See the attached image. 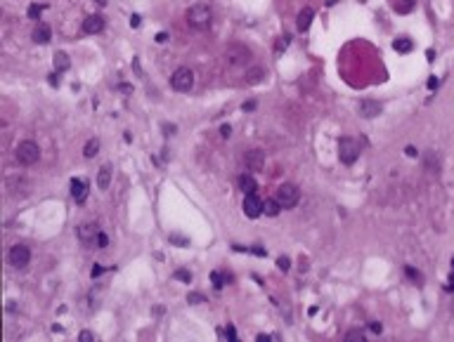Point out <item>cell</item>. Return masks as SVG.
I'll list each match as a JSON object with an SVG mask.
<instances>
[{"label":"cell","mask_w":454,"mask_h":342,"mask_svg":"<svg viewBox=\"0 0 454 342\" xmlns=\"http://www.w3.org/2000/svg\"><path fill=\"white\" fill-rule=\"evenodd\" d=\"M185 19H187L189 29H194V31H204V29H208V26H211L213 12H211V8H208V5L199 3V5H192V8L187 10Z\"/></svg>","instance_id":"obj_1"},{"label":"cell","mask_w":454,"mask_h":342,"mask_svg":"<svg viewBox=\"0 0 454 342\" xmlns=\"http://www.w3.org/2000/svg\"><path fill=\"white\" fill-rule=\"evenodd\" d=\"M357 156H360V144L350 137H341L338 140V158H341V163L345 165H352L357 161Z\"/></svg>","instance_id":"obj_2"},{"label":"cell","mask_w":454,"mask_h":342,"mask_svg":"<svg viewBox=\"0 0 454 342\" xmlns=\"http://www.w3.org/2000/svg\"><path fill=\"white\" fill-rule=\"evenodd\" d=\"M38 158H40V149L36 142L31 140H26L22 142L19 147H17V161L22 165H33V163H38Z\"/></svg>","instance_id":"obj_3"},{"label":"cell","mask_w":454,"mask_h":342,"mask_svg":"<svg viewBox=\"0 0 454 342\" xmlns=\"http://www.w3.org/2000/svg\"><path fill=\"white\" fill-rule=\"evenodd\" d=\"M192 85H194V73H192V69L180 66L178 71H173V78H171V87H173V90H178V92H187V90H192Z\"/></svg>","instance_id":"obj_4"},{"label":"cell","mask_w":454,"mask_h":342,"mask_svg":"<svg viewBox=\"0 0 454 342\" xmlns=\"http://www.w3.org/2000/svg\"><path fill=\"white\" fill-rule=\"evenodd\" d=\"M29 260H31V250L26 248V246H22V243H17V246H12L8 253V262L15 269H24V267L29 265Z\"/></svg>","instance_id":"obj_5"},{"label":"cell","mask_w":454,"mask_h":342,"mask_svg":"<svg viewBox=\"0 0 454 342\" xmlns=\"http://www.w3.org/2000/svg\"><path fill=\"white\" fill-rule=\"evenodd\" d=\"M300 198V191H298L296 184H282V187L277 189V201L282 208H293Z\"/></svg>","instance_id":"obj_6"},{"label":"cell","mask_w":454,"mask_h":342,"mask_svg":"<svg viewBox=\"0 0 454 342\" xmlns=\"http://www.w3.org/2000/svg\"><path fill=\"white\" fill-rule=\"evenodd\" d=\"M263 203L265 201H260L256 194H249L246 198H244V212H246V217H260L263 215Z\"/></svg>","instance_id":"obj_7"},{"label":"cell","mask_w":454,"mask_h":342,"mask_svg":"<svg viewBox=\"0 0 454 342\" xmlns=\"http://www.w3.org/2000/svg\"><path fill=\"white\" fill-rule=\"evenodd\" d=\"M244 163H246V168H249L251 172H258V170H263V165H265V154H263L260 149L246 151V156H244Z\"/></svg>","instance_id":"obj_8"},{"label":"cell","mask_w":454,"mask_h":342,"mask_svg":"<svg viewBox=\"0 0 454 342\" xmlns=\"http://www.w3.org/2000/svg\"><path fill=\"white\" fill-rule=\"evenodd\" d=\"M225 57H227V62L230 64H244L246 59H251V52L242 45H232V47H227Z\"/></svg>","instance_id":"obj_9"},{"label":"cell","mask_w":454,"mask_h":342,"mask_svg":"<svg viewBox=\"0 0 454 342\" xmlns=\"http://www.w3.org/2000/svg\"><path fill=\"white\" fill-rule=\"evenodd\" d=\"M381 111H384L381 101H376V99H362L360 101L362 118H376V116H381Z\"/></svg>","instance_id":"obj_10"},{"label":"cell","mask_w":454,"mask_h":342,"mask_svg":"<svg viewBox=\"0 0 454 342\" xmlns=\"http://www.w3.org/2000/svg\"><path fill=\"white\" fill-rule=\"evenodd\" d=\"M97 236H100V226L97 224H83V226H79V241L81 243H93V241H97Z\"/></svg>","instance_id":"obj_11"},{"label":"cell","mask_w":454,"mask_h":342,"mask_svg":"<svg viewBox=\"0 0 454 342\" xmlns=\"http://www.w3.org/2000/svg\"><path fill=\"white\" fill-rule=\"evenodd\" d=\"M102 29H104V17H100V15H90L86 22H83V31L90 33V36L100 33Z\"/></svg>","instance_id":"obj_12"},{"label":"cell","mask_w":454,"mask_h":342,"mask_svg":"<svg viewBox=\"0 0 454 342\" xmlns=\"http://www.w3.org/2000/svg\"><path fill=\"white\" fill-rule=\"evenodd\" d=\"M71 196H73L79 203L86 201V196H88V182L86 179H71Z\"/></svg>","instance_id":"obj_13"},{"label":"cell","mask_w":454,"mask_h":342,"mask_svg":"<svg viewBox=\"0 0 454 342\" xmlns=\"http://www.w3.org/2000/svg\"><path fill=\"white\" fill-rule=\"evenodd\" d=\"M313 17H315V10L313 8H303L298 12V19H296V26L298 31H308L310 24H313Z\"/></svg>","instance_id":"obj_14"},{"label":"cell","mask_w":454,"mask_h":342,"mask_svg":"<svg viewBox=\"0 0 454 342\" xmlns=\"http://www.w3.org/2000/svg\"><path fill=\"white\" fill-rule=\"evenodd\" d=\"M50 38H52V31H50L47 24H38V26L33 29V40H36V43L45 45V43H50Z\"/></svg>","instance_id":"obj_15"},{"label":"cell","mask_w":454,"mask_h":342,"mask_svg":"<svg viewBox=\"0 0 454 342\" xmlns=\"http://www.w3.org/2000/svg\"><path fill=\"white\" fill-rule=\"evenodd\" d=\"M265 76L267 73L263 66H253V69H249V73H246V83H249V85H258V83H263Z\"/></svg>","instance_id":"obj_16"},{"label":"cell","mask_w":454,"mask_h":342,"mask_svg":"<svg viewBox=\"0 0 454 342\" xmlns=\"http://www.w3.org/2000/svg\"><path fill=\"white\" fill-rule=\"evenodd\" d=\"M239 189H242L244 194L249 196V194H256L258 184H256V179L251 177V175H242V177H239Z\"/></svg>","instance_id":"obj_17"},{"label":"cell","mask_w":454,"mask_h":342,"mask_svg":"<svg viewBox=\"0 0 454 342\" xmlns=\"http://www.w3.org/2000/svg\"><path fill=\"white\" fill-rule=\"evenodd\" d=\"M109 182H111V165H102V168H100V175H97V187L109 189Z\"/></svg>","instance_id":"obj_18"},{"label":"cell","mask_w":454,"mask_h":342,"mask_svg":"<svg viewBox=\"0 0 454 342\" xmlns=\"http://www.w3.org/2000/svg\"><path fill=\"white\" fill-rule=\"evenodd\" d=\"M393 47H395V52H400V55H407V52H412L414 43H412L409 38H398L395 43H393Z\"/></svg>","instance_id":"obj_19"},{"label":"cell","mask_w":454,"mask_h":342,"mask_svg":"<svg viewBox=\"0 0 454 342\" xmlns=\"http://www.w3.org/2000/svg\"><path fill=\"white\" fill-rule=\"evenodd\" d=\"M279 208H282V205H279L277 198H267V201L263 203V212H267L270 217H277V215H279Z\"/></svg>","instance_id":"obj_20"},{"label":"cell","mask_w":454,"mask_h":342,"mask_svg":"<svg viewBox=\"0 0 454 342\" xmlns=\"http://www.w3.org/2000/svg\"><path fill=\"white\" fill-rule=\"evenodd\" d=\"M414 5H416V0H395V12H400V15H409L412 10H414Z\"/></svg>","instance_id":"obj_21"},{"label":"cell","mask_w":454,"mask_h":342,"mask_svg":"<svg viewBox=\"0 0 454 342\" xmlns=\"http://www.w3.org/2000/svg\"><path fill=\"white\" fill-rule=\"evenodd\" d=\"M71 66V62H69V55H64V52H57L55 55V69L62 73V71H66Z\"/></svg>","instance_id":"obj_22"},{"label":"cell","mask_w":454,"mask_h":342,"mask_svg":"<svg viewBox=\"0 0 454 342\" xmlns=\"http://www.w3.org/2000/svg\"><path fill=\"white\" fill-rule=\"evenodd\" d=\"M97 149H100V142H97V140H88L86 149H83V156H86V158H93V156L97 154Z\"/></svg>","instance_id":"obj_23"},{"label":"cell","mask_w":454,"mask_h":342,"mask_svg":"<svg viewBox=\"0 0 454 342\" xmlns=\"http://www.w3.org/2000/svg\"><path fill=\"white\" fill-rule=\"evenodd\" d=\"M187 302L189 304H201V302H206V297L199 295V293H189V295H187Z\"/></svg>","instance_id":"obj_24"},{"label":"cell","mask_w":454,"mask_h":342,"mask_svg":"<svg viewBox=\"0 0 454 342\" xmlns=\"http://www.w3.org/2000/svg\"><path fill=\"white\" fill-rule=\"evenodd\" d=\"M345 340H362L364 342V333H362V330H348V333H345Z\"/></svg>","instance_id":"obj_25"},{"label":"cell","mask_w":454,"mask_h":342,"mask_svg":"<svg viewBox=\"0 0 454 342\" xmlns=\"http://www.w3.org/2000/svg\"><path fill=\"white\" fill-rule=\"evenodd\" d=\"M211 281L215 283V288L220 290V288H222V283H225V276H222L220 272H213V274H211Z\"/></svg>","instance_id":"obj_26"},{"label":"cell","mask_w":454,"mask_h":342,"mask_svg":"<svg viewBox=\"0 0 454 342\" xmlns=\"http://www.w3.org/2000/svg\"><path fill=\"white\" fill-rule=\"evenodd\" d=\"M289 43H291V36H282L279 43H277V52H284V50L289 47Z\"/></svg>","instance_id":"obj_27"},{"label":"cell","mask_w":454,"mask_h":342,"mask_svg":"<svg viewBox=\"0 0 454 342\" xmlns=\"http://www.w3.org/2000/svg\"><path fill=\"white\" fill-rule=\"evenodd\" d=\"M277 267H279V269H282V272H289V267H291V260L289 257H279V260H277Z\"/></svg>","instance_id":"obj_28"},{"label":"cell","mask_w":454,"mask_h":342,"mask_svg":"<svg viewBox=\"0 0 454 342\" xmlns=\"http://www.w3.org/2000/svg\"><path fill=\"white\" fill-rule=\"evenodd\" d=\"M40 5H31V8H29V17H31V19H38L40 17Z\"/></svg>","instance_id":"obj_29"},{"label":"cell","mask_w":454,"mask_h":342,"mask_svg":"<svg viewBox=\"0 0 454 342\" xmlns=\"http://www.w3.org/2000/svg\"><path fill=\"white\" fill-rule=\"evenodd\" d=\"M369 330H371V333H381V330H384V323H379V321H371V323H369Z\"/></svg>","instance_id":"obj_30"},{"label":"cell","mask_w":454,"mask_h":342,"mask_svg":"<svg viewBox=\"0 0 454 342\" xmlns=\"http://www.w3.org/2000/svg\"><path fill=\"white\" fill-rule=\"evenodd\" d=\"M407 276H409V279H414L416 283H421V281H423V276H421V274H416L414 269H412V267H407Z\"/></svg>","instance_id":"obj_31"},{"label":"cell","mask_w":454,"mask_h":342,"mask_svg":"<svg viewBox=\"0 0 454 342\" xmlns=\"http://www.w3.org/2000/svg\"><path fill=\"white\" fill-rule=\"evenodd\" d=\"M175 279H180V281H192V274L185 272V269H180V272H175Z\"/></svg>","instance_id":"obj_32"},{"label":"cell","mask_w":454,"mask_h":342,"mask_svg":"<svg viewBox=\"0 0 454 342\" xmlns=\"http://www.w3.org/2000/svg\"><path fill=\"white\" fill-rule=\"evenodd\" d=\"M97 243H100V246H102V248H104V246L109 243V239H107V234H102V232H100V236H97Z\"/></svg>","instance_id":"obj_33"},{"label":"cell","mask_w":454,"mask_h":342,"mask_svg":"<svg viewBox=\"0 0 454 342\" xmlns=\"http://www.w3.org/2000/svg\"><path fill=\"white\" fill-rule=\"evenodd\" d=\"M225 335L230 337V340H237V330L232 326H227V330H225Z\"/></svg>","instance_id":"obj_34"},{"label":"cell","mask_w":454,"mask_h":342,"mask_svg":"<svg viewBox=\"0 0 454 342\" xmlns=\"http://www.w3.org/2000/svg\"><path fill=\"white\" fill-rule=\"evenodd\" d=\"M220 135H222V137H230V135H232V128H230V125H222V128H220Z\"/></svg>","instance_id":"obj_35"},{"label":"cell","mask_w":454,"mask_h":342,"mask_svg":"<svg viewBox=\"0 0 454 342\" xmlns=\"http://www.w3.org/2000/svg\"><path fill=\"white\" fill-rule=\"evenodd\" d=\"M173 243H178V246H187V239H180V236H171Z\"/></svg>","instance_id":"obj_36"},{"label":"cell","mask_w":454,"mask_h":342,"mask_svg":"<svg viewBox=\"0 0 454 342\" xmlns=\"http://www.w3.org/2000/svg\"><path fill=\"white\" fill-rule=\"evenodd\" d=\"M130 26H133V29H137V26H140V17H137V15L130 17Z\"/></svg>","instance_id":"obj_37"},{"label":"cell","mask_w":454,"mask_h":342,"mask_svg":"<svg viewBox=\"0 0 454 342\" xmlns=\"http://www.w3.org/2000/svg\"><path fill=\"white\" fill-rule=\"evenodd\" d=\"M104 272V267H100V265H95V269H93V279H97L100 274Z\"/></svg>","instance_id":"obj_38"},{"label":"cell","mask_w":454,"mask_h":342,"mask_svg":"<svg viewBox=\"0 0 454 342\" xmlns=\"http://www.w3.org/2000/svg\"><path fill=\"white\" fill-rule=\"evenodd\" d=\"M428 87H431V90H435V87H438V78H435V76L428 80Z\"/></svg>","instance_id":"obj_39"},{"label":"cell","mask_w":454,"mask_h":342,"mask_svg":"<svg viewBox=\"0 0 454 342\" xmlns=\"http://www.w3.org/2000/svg\"><path fill=\"white\" fill-rule=\"evenodd\" d=\"M407 156H409V158H416L419 154H416V149H414V147H407Z\"/></svg>","instance_id":"obj_40"},{"label":"cell","mask_w":454,"mask_h":342,"mask_svg":"<svg viewBox=\"0 0 454 342\" xmlns=\"http://www.w3.org/2000/svg\"><path fill=\"white\" fill-rule=\"evenodd\" d=\"M81 340H93V333H88V330H83V333H81Z\"/></svg>","instance_id":"obj_41"},{"label":"cell","mask_w":454,"mask_h":342,"mask_svg":"<svg viewBox=\"0 0 454 342\" xmlns=\"http://www.w3.org/2000/svg\"><path fill=\"white\" fill-rule=\"evenodd\" d=\"M251 250H253V253H256V255H260V257L265 255V250H263V248H258V246H256V248H251Z\"/></svg>","instance_id":"obj_42"},{"label":"cell","mask_w":454,"mask_h":342,"mask_svg":"<svg viewBox=\"0 0 454 342\" xmlns=\"http://www.w3.org/2000/svg\"><path fill=\"white\" fill-rule=\"evenodd\" d=\"M157 40H159V43H166V40H168V36H166V33H159Z\"/></svg>","instance_id":"obj_43"},{"label":"cell","mask_w":454,"mask_h":342,"mask_svg":"<svg viewBox=\"0 0 454 342\" xmlns=\"http://www.w3.org/2000/svg\"><path fill=\"white\" fill-rule=\"evenodd\" d=\"M97 3H100V5H107V0H97Z\"/></svg>","instance_id":"obj_44"},{"label":"cell","mask_w":454,"mask_h":342,"mask_svg":"<svg viewBox=\"0 0 454 342\" xmlns=\"http://www.w3.org/2000/svg\"><path fill=\"white\" fill-rule=\"evenodd\" d=\"M452 269H454V260H452Z\"/></svg>","instance_id":"obj_45"}]
</instances>
